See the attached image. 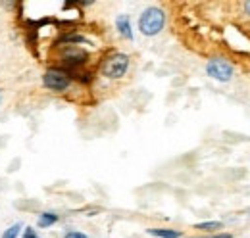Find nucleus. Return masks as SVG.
I'll list each match as a JSON object with an SVG mask.
<instances>
[{"mask_svg":"<svg viewBox=\"0 0 250 238\" xmlns=\"http://www.w3.org/2000/svg\"><path fill=\"white\" fill-rule=\"evenodd\" d=\"M129 65H131L129 54L120 52V50H114V52L106 54L104 58L100 60V63H98V73H100L104 79L120 81V79H124L125 75H127Z\"/></svg>","mask_w":250,"mask_h":238,"instance_id":"obj_1","label":"nucleus"},{"mask_svg":"<svg viewBox=\"0 0 250 238\" xmlns=\"http://www.w3.org/2000/svg\"><path fill=\"white\" fill-rule=\"evenodd\" d=\"M166 20H167V16L160 6H148L141 12L137 27L141 31V35H145V37H158L166 27Z\"/></svg>","mask_w":250,"mask_h":238,"instance_id":"obj_2","label":"nucleus"},{"mask_svg":"<svg viewBox=\"0 0 250 238\" xmlns=\"http://www.w3.org/2000/svg\"><path fill=\"white\" fill-rule=\"evenodd\" d=\"M56 48H58V67L69 71L71 75L81 71L91 60V54L81 46H56Z\"/></svg>","mask_w":250,"mask_h":238,"instance_id":"obj_3","label":"nucleus"},{"mask_svg":"<svg viewBox=\"0 0 250 238\" xmlns=\"http://www.w3.org/2000/svg\"><path fill=\"white\" fill-rule=\"evenodd\" d=\"M73 83V77L69 71H65L58 65H50L44 75H42V87L50 92H56V94H62L65 90L71 87Z\"/></svg>","mask_w":250,"mask_h":238,"instance_id":"obj_4","label":"nucleus"},{"mask_svg":"<svg viewBox=\"0 0 250 238\" xmlns=\"http://www.w3.org/2000/svg\"><path fill=\"white\" fill-rule=\"evenodd\" d=\"M206 75L218 83H229L235 75V65L229 61L227 58L221 56H214L206 61Z\"/></svg>","mask_w":250,"mask_h":238,"instance_id":"obj_5","label":"nucleus"},{"mask_svg":"<svg viewBox=\"0 0 250 238\" xmlns=\"http://www.w3.org/2000/svg\"><path fill=\"white\" fill-rule=\"evenodd\" d=\"M116 31H118V35L125 39V40H133L135 39V35H133V25H131V18L127 16V14H120L118 18H116Z\"/></svg>","mask_w":250,"mask_h":238,"instance_id":"obj_6","label":"nucleus"},{"mask_svg":"<svg viewBox=\"0 0 250 238\" xmlns=\"http://www.w3.org/2000/svg\"><path fill=\"white\" fill-rule=\"evenodd\" d=\"M58 221H60V215H58L56 211H42V213H39V217H37V227H39V229H50V227H54Z\"/></svg>","mask_w":250,"mask_h":238,"instance_id":"obj_7","label":"nucleus"},{"mask_svg":"<svg viewBox=\"0 0 250 238\" xmlns=\"http://www.w3.org/2000/svg\"><path fill=\"white\" fill-rule=\"evenodd\" d=\"M192 229H196L198 233H206V235H216L223 229V223L221 221H202V223H196Z\"/></svg>","mask_w":250,"mask_h":238,"instance_id":"obj_8","label":"nucleus"},{"mask_svg":"<svg viewBox=\"0 0 250 238\" xmlns=\"http://www.w3.org/2000/svg\"><path fill=\"white\" fill-rule=\"evenodd\" d=\"M146 233L154 238H183V233L179 229H146Z\"/></svg>","mask_w":250,"mask_h":238,"instance_id":"obj_9","label":"nucleus"},{"mask_svg":"<svg viewBox=\"0 0 250 238\" xmlns=\"http://www.w3.org/2000/svg\"><path fill=\"white\" fill-rule=\"evenodd\" d=\"M21 231H23V225H21V223H14V225H10V227L2 233L0 238H20L21 237Z\"/></svg>","mask_w":250,"mask_h":238,"instance_id":"obj_10","label":"nucleus"},{"mask_svg":"<svg viewBox=\"0 0 250 238\" xmlns=\"http://www.w3.org/2000/svg\"><path fill=\"white\" fill-rule=\"evenodd\" d=\"M21 238H41V237H39L37 229H33V227H23V231H21Z\"/></svg>","mask_w":250,"mask_h":238,"instance_id":"obj_11","label":"nucleus"},{"mask_svg":"<svg viewBox=\"0 0 250 238\" xmlns=\"http://www.w3.org/2000/svg\"><path fill=\"white\" fill-rule=\"evenodd\" d=\"M62 238H89V235H85L81 231H67Z\"/></svg>","mask_w":250,"mask_h":238,"instance_id":"obj_12","label":"nucleus"},{"mask_svg":"<svg viewBox=\"0 0 250 238\" xmlns=\"http://www.w3.org/2000/svg\"><path fill=\"white\" fill-rule=\"evenodd\" d=\"M194 238H233L231 233H216V235H206V237H194Z\"/></svg>","mask_w":250,"mask_h":238,"instance_id":"obj_13","label":"nucleus"},{"mask_svg":"<svg viewBox=\"0 0 250 238\" xmlns=\"http://www.w3.org/2000/svg\"><path fill=\"white\" fill-rule=\"evenodd\" d=\"M243 10H245V14H247V16L250 18V0H249V2H245V4H243Z\"/></svg>","mask_w":250,"mask_h":238,"instance_id":"obj_14","label":"nucleus"},{"mask_svg":"<svg viewBox=\"0 0 250 238\" xmlns=\"http://www.w3.org/2000/svg\"><path fill=\"white\" fill-rule=\"evenodd\" d=\"M0 104H2V92H0Z\"/></svg>","mask_w":250,"mask_h":238,"instance_id":"obj_15","label":"nucleus"}]
</instances>
